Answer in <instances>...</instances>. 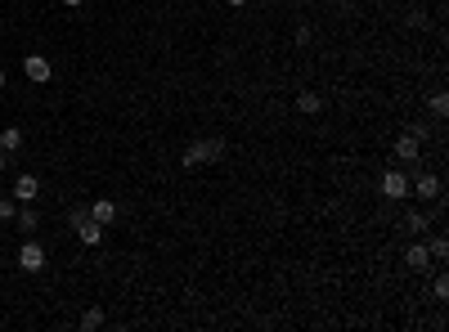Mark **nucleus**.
Masks as SVG:
<instances>
[{
  "mask_svg": "<svg viewBox=\"0 0 449 332\" xmlns=\"http://www.w3.org/2000/svg\"><path fill=\"white\" fill-rule=\"evenodd\" d=\"M225 157V139H194V144L185 148V157H180V166L185 171H198V166H212Z\"/></svg>",
  "mask_w": 449,
  "mask_h": 332,
  "instance_id": "1",
  "label": "nucleus"
},
{
  "mask_svg": "<svg viewBox=\"0 0 449 332\" xmlns=\"http://www.w3.org/2000/svg\"><path fill=\"white\" fill-rule=\"evenodd\" d=\"M378 189H382L387 202H400V198H409V175H405V171H387Z\"/></svg>",
  "mask_w": 449,
  "mask_h": 332,
  "instance_id": "2",
  "label": "nucleus"
},
{
  "mask_svg": "<svg viewBox=\"0 0 449 332\" xmlns=\"http://www.w3.org/2000/svg\"><path fill=\"white\" fill-rule=\"evenodd\" d=\"M18 265H23L27 274H41V270H45V247H41L36 238H27L23 247H18Z\"/></svg>",
  "mask_w": 449,
  "mask_h": 332,
  "instance_id": "3",
  "label": "nucleus"
},
{
  "mask_svg": "<svg viewBox=\"0 0 449 332\" xmlns=\"http://www.w3.org/2000/svg\"><path fill=\"white\" fill-rule=\"evenodd\" d=\"M9 198H14V202H36V198H41V180H36L32 171H23V175L14 180V189H9Z\"/></svg>",
  "mask_w": 449,
  "mask_h": 332,
  "instance_id": "4",
  "label": "nucleus"
},
{
  "mask_svg": "<svg viewBox=\"0 0 449 332\" xmlns=\"http://www.w3.org/2000/svg\"><path fill=\"white\" fill-rule=\"evenodd\" d=\"M23 77H27V81H36V85H45V81L54 77L50 59H45V54H27V59H23Z\"/></svg>",
  "mask_w": 449,
  "mask_h": 332,
  "instance_id": "5",
  "label": "nucleus"
},
{
  "mask_svg": "<svg viewBox=\"0 0 449 332\" xmlns=\"http://www.w3.org/2000/svg\"><path fill=\"white\" fill-rule=\"evenodd\" d=\"M409 189H414V193L423 198V202H436L445 184H441V175H436V171H423V175H418V180H414V184H409Z\"/></svg>",
  "mask_w": 449,
  "mask_h": 332,
  "instance_id": "6",
  "label": "nucleus"
},
{
  "mask_svg": "<svg viewBox=\"0 0 449 332\" xmlns=\"http://www.w3.org/2000/svg\"><path fill=\"white\" fill-rule=\"evenodd\" d=\"M85 211H90V220H94V225H103V229H108V225L117 220V202H112V198H94V202L85 207Z\"/></svg>",
  "mask_w": 449,
  "mask_h": 332,
  "instance_id": "7",
  "label": "nucleus"
},
{
  "mask_svg": "<svg viewBox=\"0 0 449 332\" xmlns=\"http://www.w3.org/2000/svg\"><path fill=\"white\" fill-rule=\"evenodd\" d=\"M418 153H423V139H414V135H400L396 139V157H400V162H414Z\"/></svg>",
  "mask_w": 449,
  "mask_h": 332,
  "instance_id": "8",
  "label": "nucleus"
},
{
  "mask_svg": "<svg viewBox=\"0 0 449 332\" xmlns=\"http://www.w3.org/2000/svg\"><path fill=\"white\" fill-rule=\"evenodd\" d=\"M76 238H81L85 247H99V243H103V225H94V220H81V225H76Z\"/></svg>",
  "mask_w": 449,
  "mask_h": 332,
  "instance_id": "9",
  "label": "nucleus"
},
{
  "mask_svg": "<svg viewBox=\"0 0 449 332\" xmlns=\"http://www.w3.org/2000/svg\"><path fill=\"white\" fill-rule=\"evenodd\" d=\"M405 265L409 270H432V252H427L423 243H414V247L405 252Z\"/></svg>",
  "mask_w": 449,
  "mask_h": 332,
  "instance_id": "10",
  "label": "nucleus"
},
{
  "mask_svg": "<svg viewBox=\"0 0 449 332\" xmlns=\"http://www.w3.org/2000/svg\"><path fill=\"white\" fill-rule=\"evenodd\" d=\"M18 148H23V130L5 126V130H0V153H18Z\"/></svg>",
  "mask_w": 449,
  "mask_h": 332,
  "instance_id": "11",
  "label": "nucleus"
},
{
  "mask_svg": "<svg viewBox=\"0 0 449 332\" xmlns=\"http://www.w3.org/2000/svg\"><path fill=\"white\" fill-rule=\"evenodd\" d=\"M14 220H18V229H27V234L41 229V216H36V207H32V202H23V211H18Z\"/></svg>",
  "mask_w": 449,
  "mask_h": 332,
  "instance_id": "12",
  "label": "nucleus"
},
{
  "mask_svg": "<svg viewBox=\"0 0 449 332\" xmlns=\"http://www.w3.org/2000/svg\"><path fill=\"white\" fill-rule=\"evenodd\" d=\"M400 225H405L409 234H423V229H432V220H427L423 211H405V220H400Z\"/></svg>",
  "mask_w": 449,
  "mask_h": 332,
  "instance_id": "13",
  "label": "nucleus"
},
{
  "mask_svg": "<svg viewBox=\"0 0 449 332\" xmlns=\"http://www.w3.org/2000/svg\"><path fill=\"white\" fill-rule=\"evenodd\" d=\"M297 108H301V112H323V99H319L314 90H301V94H297Z\"/></svg>",
  "mask_w": 449,
  "mask_h": 332,
  "instance_id": "14",
  "label": "nucleus"
},
{
  "mask_svg": "<svg viewBox=\"0 0 449 332\" xmlns=\"http://www.w3.org/2000/svg\"><path fill=\"white\" fill-rule=\"evenodd\" d=\"M427 252H432V261H445V256H449V238H445V234H436Z\"/></svg>",
  "mask_w": 449,
  "mask_h": 332,
  "instance_id": "15",
  "label": "nucleus"
},
{
  "mask_svg": "<svg viewBox=\"0 0 449 332\" xmlns=\"http://www.w3.org/2000/svg\"><path fill=\"white\" fill-rule=\"evenodd\" d=\"M99 324H103V306H90L81 315V328H99Z\"/></svg>",
  "mask_w": 449,
  "mask_h": 332,
  "instance_id": "16",
  "label": "nucleus"
},
{
  "mask_svg": "<svg viewBox=\"0 0 449 332\" xmlns=\"http://www.w3.org/2000/svg\"><path fill=\"white\" fill-rule=\"evenodd\" d=\"M432 112H436V117H445V112H449V94H432Z\"/></svg>",
  "mask_w": 449,
  "mask_h": 332,
  "instance_id": "17",
  "label": "nucleus"
},
{
  "mask_svg": "<svg viewBox=\"0 0 449 332\" xmlns=\"http://www.w3.org/2000/svg\"><path fill=\"white\" fill-rule=\"evenodd\" d=\"M432 292H436V301H445V297H449V279H445V274H436V283H432Z\"/></svg>",
  "mask_w": 449,
  "mask_h": 332,
  "instance_id": "18",
  "label": "nucleus"
},
{
  "mask_svg": "<svg viewBox=\"0 0 449 332\" xmlns=\"http://www.w3.org/2000/svg\"><path fill=\"white\" fill-rule=\"evenodd\" d=\"M18 216V207H14V198H0V220H14Z\"/></svg>",
  "mask_w": 449,
  "mask_h": 332,
  "instance_id": "19",
  "label": "nucleus"
},
{
  "mask_svg": "<svg viewBox=\"0 0 449 332\" xmlns=\"http://www.w3.org/2000/svg\"><path fill=\"white\" fill-rule=\"evenodd\" d=\"M81 220H90V211H85V207H72V211H68V225L76 229V225H81Z\"/></svg>",
  "mask_w": 449,
  "mask_h": 332,
  "instance_id": "20",
  "label": "nucleus"
},
{
  "mask_svg": "<svg viewBox=\"0 0 449 332\" xmlns=\"http://www.w3.org/2000/svg\"><path fill=\"white\" fill-rule=\"evenodd\" d=\"M63 5H68V9H81V0H63Z\"/></svg>",
  "mask_w": 449,
  "mask_h": 332,
  "instance_id": "21",
  "label": "nucleus"
},
{
  "mask_svg": "<svg viewBox=\"0 0 449 332\" xmlns=\"http://www.w3.org/2000/svg\"><path fill=\"white\" fill-rule=\"evenodd\" d=\"M229 5H234V9H243V5H247V0H229Z\"/></svg>",
  "mask_w": 449,
  "mask_h": 332,
  "instance_id": "22",
  "label": "nucleus"
},
{
  "mask_svg": "<svg viewBox=\"0 0 449 332\" xmlns=\"http://www.w3.org/2000/svg\"><path fill=\"white\" fill-rule=\"evenodd\" d=\"M5 162H9V153H0V171H5Z\"/></svg>",
  "mask_w": 449,
  "mask_h": 332,
  "instance_id": "23",
  "label": "nucleus"
},
{
  "mask_svg": "<svg viewBox=\"0 0 449 332\" xmlns=\"http://www.w3.org/2000/svg\"><path fill=\"white\" fill-rule=\"evenodd\" d=\"M0 90H5V68H0Z\"/></svg>",
  "mask_w": 449,
  "mask_h": 332,
  "instance_id": "24",
  "label": "nucleus"
}]
</instances>
